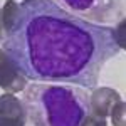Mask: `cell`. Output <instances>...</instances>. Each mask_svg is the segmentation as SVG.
I'll return each instance as SVG.
<instances>
[{"instance_id":"obj_1","label":"cell","mask_w":126,"mask_h":126,"mask_svg":"<svg viewBox=\"0 0 126 126\" xmlns=\"http://www.w3.org/2000/svg\"><path fill=\"white\" fill-rule=\"evenodd\" d=\"M114 27L79 19L52 0L20 2L3 50L25 79L93 87L103 69L121 52Z\"/></svg>"},{"instance_id":"obj_2","label":"cell","mask_w":126,"mask_h":126,"mask_svg":"<svg viewBox=\"0 0 126 126\" xmlns=\"http://www.w3.org/2000/svg\"><path fill=\"white\" fill-rule=\"evenodd\" d=\"M22 103L34 126H79L89 113V94L76 86L27 84Z\"/></svg>"},{"instance_id":"obj_3","label":"cell","mask_w":126,"mask_h":126,"mask_svg":"<svg viewBox=\"0 0 126 126\" xmlns=\"http://www.w3.org/2000/svg\"><path fill=\"white\" fill-rule=\"evenodd\" d=\"M66 12L86 22H111L123 15V0H52Z\"/></svg>"},{"instance_id":"obj_4","label":"cell","mask_w":126,"mask_h":126,"mask_svg":"<svg viewBox=\"0 0 126 126\" xmlns=\"http://www.w3.org/2000/svg\"><path fill=\"white\" fill-rule=\"evenodd\" d=\"M0 87L10 94L20 93L27 87V79L3 49H0Z\"/></svg>"},{"instance_id":"obj_5","label":"cell","mask_w":126,"mask_h":126,"mask_svg":"<svg viewBox=\"0 0 126 126\" xmlns=\"http://www.w3.org/2000/svg\"><path fill=\"white\" fill-rule=\"evenodd\" d=\"M27 111L15 94L3 93L0 96V126H25Z\"/></svg>"},{"instance_id":"obj_6","label":"cell","mask_w":126,"mask_h":126,"mask_svg":"<svg viewBox=\"0 0 126 126\" xmlns=\"http://www.w3.org/2000/svg\"><path fill=\"white\" fill-rule=\"evenodd\" d=\"M121 99L119 93L111 87H93V93L89 96V113L97 116L108 118L113 106Z\"/></svg>"},{"instance_id":"obj_7","label":"cell","mask_w":126,"mask_h":126,"mask_svg":"<svg viewBox=\"0 0 126 126\" xmlns=\"http://www.w3.org/2000/svg\"><path fill=\"white\" fill-rule=\"evenodd\" d=\"M109 116H111V121H113L114 126H126V121H125V101H123V99H119L116 104L113 106Z\"/></svg>"},{"instance_id":"obj_8","label":"cell","mask_w":126,"mask_h":126,"mask_svg":"<svg viewBox=\"0 0 126 126\" xmlns=\"http://www.w3.org/2000/svg\"><path fill=\"white\" fill-rule=\"evenodd\" d=\"M79 126H108V121H106V118H103V116L87 113Z\"/></svg>"},{"instance_id":"obj_9","label":"cell","mask_w":126,"mask_h":126,"mask_svg":"<svg viewBox=\"0 0 126 126\" xmlns=\"http://www.w3.org/2000/svg\"><path fill=\"white\" fill-rule=\"evenodd\" d=\"M113 35H114V40H116L118 46H119V49H125V20L123 19L119 20V24L114 27Z\"/></svg>"},{"instance_id":"obj_10","label":"cell","mask_w":126,"mask_h":126,"mask_svg":"<svg viewBox=\"0 0 126 126\" xmlns=\"http://www.w3.org/2000/svg\"><path fill=\"white\" fill-rule=\"evenodd\" d=\"M3 40V29H2V9H0V44Z\"/></svg>"},{"instance_id":"obj_11","label":"cell","mask_w":126,"mask_h":126,"mask_svg":"<svg viewBox=\"0 0 126 126\" xmlns=\"http://www.w3.org/2000/svg\"><path fill=\"white\" fill-rule=\"evenodd\" d=\"M22 2H30V0H22Z\"/></svg>"}]
</instances>
